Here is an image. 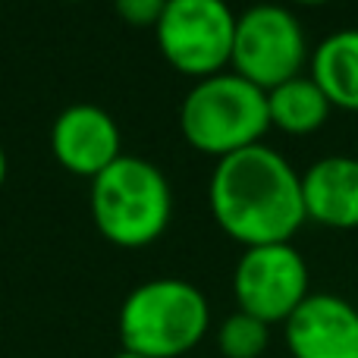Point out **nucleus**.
Returning a JSON list of instances; mask_svg holds the SVG:
<instances>
[{
  "mask_svg": "<svg viewBox=\"0 0 358 358\" xmlns=\"http://www.w3.org/2000/svg\"><path fill=\"white\" fill-rule=\"evenodd\" d=\"M214 223L245 248L280 245L305 223L302 173L271 145L220 157L208 182Z\"/></svg>",
  "mask_w": 358,
  "mask_h": 358,
  "instance_id": "nucleus-1",
  "label": "nucleus"
},
{
  "mask_svg": "<svg viewBox=\"0 0 358 358\" xmlns=\"http://www.w3.org/2000/svg\"><path fill=\"white\" fill-rule=\"evenodd\" d=\"M92 223L110 245H155L173 217V189L157 164L123 155L92 179L88 192Z\"/></svg>",
  "mask_w": 358,
  "mask_h": 358,
  "instance_id": "nucleus-2",
  "label": "nucleus"
},
{
  "mask_svg": "<svg viewBox=\"0 0 358 358\" xmlns=\"http://www.w3.org/2000/svg\"><path fill=\"white\" fill-rule=\"evenodd\" d=\"M210 330L208 296L179 277L138 283L123 299L117 334L126 352L145 358H182Z\"/></svg>",
  "mask_w": 358,
  "mask_h": 358,
  "instance_id": "nucleus-3",
  "label": "nucleus"
},
{
  "mask_svg": "<svg viewBox=\"0 0 358 358\" xmlns=\"http://www.w3.org/2000/svg\"><path fill=\"white\" fill-rule=\"evenodd\" d=\"M267 129V92L233 69L198 79L179 104V132L189 148L217 161L261 145Z\"/></svg>",
  "mask_w": 358,
  "mask_h": 358,
  "instance_id": "nucleus-4",
  "label": "nucleus"
},
{
  "mask_svg": "<svg viewBox=\"0 0 358 358\" xmlns=\"http://www.w3.org/2000/svg\"><path fill=\"white\" fill-rule=\"evenodd\" d=\"M308 35L299 16L283 3H255L236 13L229 69L261 92L296 79L308 66Z\"/></svg>",
  "mask_w": 358,
  "mask_h": 358,
  "instance_id": "nucleus-5",
  "label": "nucleus"
},
{
  "mask_svg": "<svg viewBox=\"0 0 358 358\" xmlns=\"http://www.w3.org/2000/svg\"><path fill=\"white\" fill-rule=\"evenodd\" d=\"M236 13L227 0H167L155 38L161 57L189 79H208L229 69Z\"/></svg>",
  "mask_w": 358,
  "mask_h": 358,
  "instance_id": "nucleus-6",
  "label": "nucleus"
},
{
  "mask_svg": "<svg viewBox=\"0 0 358 358\" xmlns=\"http://www.w3.org/2000/svg\"><path fill=\"white\" fill-rule=\"evenodd\" d=\"M236 308L264 324H286V317L311 296L308 261L292 242L245 248L233 271Z\"/></svg>",
  "mask_w": 358,
  "mask_h": 358,
  "instance_id": "nucleus-7",
  "label": "nucleus"
},
{
  "mask_svg": "<svg viewBox=\"0 0 358 358\" xmlns=\"http://www.w3.org/2000/svg\"><path fill=\"white\" fill-rule=\"evenodd\" d=\"M123 136L120 126L104 107L98 104H69L57 113L50 126V155L66 173L82 176L92 182L98 173H104L117 157Z\"/></svg>",
  "mask_w": 358,
  "mask_h": 358,
  "instance_id": "nucleus-8",
  "label": "nucleus"
},
{
  "mask_svg": "<svg viewBox=\"0 0 358 358\" xmlns=\"http://www.w3.org/2000/svg\"><path fill=\"white\" fill-rule=\"evenodd\" d=\"M292 358H358V308L334 292H311L283 324Z\"/></svg>",
  "mask_w": 358,
  "mask_h": 358,
  "instance_id": "nucleus-9",
  "label": "nucleus"
},
{
  "mask_svg": "<svg viewBox=\"0 0 358 358\" xmlns=\"http://www.w3.org/2000/svg\"><path fill=\"white\" fill-rule=\"evenodd\" d=\"M305 220L327 229H358V157L330 155L302 173Z\"/></svg>",
  "mask_w": 358,
  "mask_h": 358,
  "instance_id": "nucleus-10",
  "label": "nucleus"
},
{
  "mask_svg": "<svg viewBox=\"0 0 358 358\" xmlns=\"http://www.w3.org/2000/svg\"><path fill=\"white\" fill-rule=\"evenodd\" d=\"M308 76L334 110L358 113V29L321 38L308 57Z\"/></svg>",
  "mask_w": 358,
  "mask_h": 358,
  "instance_id": "nucleus-11",
  "label": "nucleus"
},
{
  "mask_svg": "<svg viewBox=\"0 0 358 358\" xmlns=\"http://www.w3.org/2000/svg\"><path fill=\"white\" fill-rule=\"evenodd\" d=\"M330 113H334V107L308 73L267 92L271 129H280L286 136H311V132L324 129Z\"/></svg>",
  "mask_w": 358,
  "mask_h": 358,
  "instance_id": "nucleus-12",
  "label": "nucleus"
},
{
  "mask_svg": "<svg viewBox=\"0 0 358 358\" xmlns=\"http://www.w3.org/2000/svg\"><path fill=\"white\" fill-rule=\"evenodd\" d=\"M271 346V324L236 308L217 327V352L223 358H261Z\"/></svg>",
  "mask_w": 358,
  "mask_h": 358,
  "instance_id": "nucleus-13",
  "label": "nucleus"
},
{
  "mask_svg": "<svg viewBox=\"0 0 358 358\" xmlns=\"http://www.w3.org/2000/svg\"><path fill=\"white\" fill-rule=\"evenodd\" d=\"M113 10L132 29H155L167 10V0H113Z\"/></svg>",
  "mask_w": 358,
  "mask_h": 358,
  "instance_id": "nucleus-14",
  "label": "nucleus"
},
{
  "mask_svg": "<svg viewBox=\"0 0 358 358\" xmlns=\"http://www.w3.org/2000/svg\"><path fill=\"white\" fill-rule=\"evenodd\" d=\"M6 170H10V161H6V151H3V145H0V189H3V182H6Z\"/></svg>",
  "mask_w": 358,
  "mask_h": 358,
  "instance_id": "nucleus-15",
  "label": "nucleus"
},
{
  "mask_svg": "<svg viewBox=\"0 0 358 358\" xmlns=\"http://www.w3.org/2000/svg\"><path fill=\"white\" fill-rule=\"evenodd\" d=\"M289 3H299V6H324L330 0H289Z\"/></svg>",
  "mask_w": 358,
  "mask_h": 358,
  "instance_id": "nucleus-16",
  "label": "nucleus"
},
{
  "mask_svg": "<svg viewBox=\"0 0 358 358\" xmlns=\"http://www.w3.org/2000/svg\"><path fill=\"white\" fill-rule=\"evenodd\" d=\"M113 358H145V355H136V352H126V349H123V352H117V355H113Z\"/></svg>",
  "mask_w": 358,
  "mask_h": 358,
  "instance_id": "nucleus-17",
  "label": "nucleus"
},
{
  "mask_svg": "<svg viewBox=\"0 0 358 358\" xmlns=\"http://www.w3.org/2000/svg\"><path fill=\"white\" fill-rule=\"evenodd\" d=\"M63 3H85V0H63Z\"/></svg>",
  "mask_w": 358,
  "mask_h": 358,
  "instance_id": "nucleus-18",
  "label": "nucleus"
}]
</instances>
